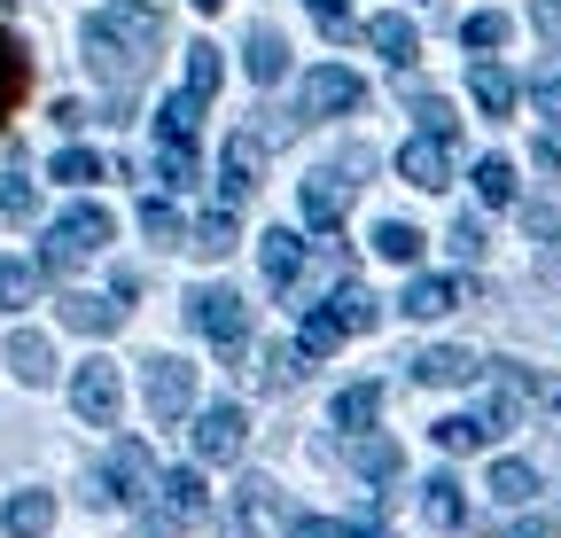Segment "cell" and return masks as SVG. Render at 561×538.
<instances>
[{
  "label": "cell",
  "mask_w": 561,
  "mask_h": 538,
  "mask_svg": "<svg viewBox=\"0 0 561 538\" xmlns=\"http://www.w3.org/2000/svg\"><path fill=\"white\" fill-rule=\"evenodd\" d=\"M157 55H164V16L149 9V0H110V9L87 16V62L110 87V110L133 102V87L157 71Z\"/></svg>",
  "instance_id": "1"
},
{
  "label": "cell",
  "mask_w": 561,
  "mask_h": 538,
  "mask_svg": "<svg viewBox=\"0 0 561 538\" xmlns=\"http://www.w3.org/2000/svg\"><path fill=\"white\" fill-rule=\"evenodd\" d=\"M164 492V477H157V460H149V445L140 437H117L110 445V460H102V507H149Z\"/></svg>",
  "instance_id": "2"
},
{
  "label": "cell",
  "mask_w": 561,
  "mask_h": 538,
  "mask_svg": "<svg viewBox=\"0 0 561 538\" xmlns=\"http://www.w3.org/2000/svg\"><path fill=\"white\" fill-rule=\"evenodd\" d=\"M187 328L210 335L219 359H242V352H250V305H242L234 289H219V282H203V289L187 297Z\"/></svg>",
  "instance_id": "3"
},
{
  "label": "cell",
  "mask_w": 561,
  "mask_h": 538,
  "mask_svg": "<svg viewBox=\"0 0 561 538\" xmlns=\"http://www.w3.org/2000/svg\"><path fill=\"white\" fill-rule=\"evenodd\" d=\"M102 242H110V211H102V204H79V211H62V219L47 227L39 265H47V274H70V265H87Z\"/></svg>",
  "instance_id": "4"
},
{
  "label": "cell",
  "mask_w": 561,
  "mask_h": 538,
  "mask_svg": "<svg viewBox=\"0 0 561 538\" xmlns=\"http://www.w3.org/2000/svg\"><path fill=\"white\" fill-rule=\"evenodd\" d=\"M359 102H367V87H359V71H343V62H320L297 87V117H351Z\"/></svg>",
  "instance_id": "5"
},
{
  "label": "cell",
  "mask_w": 561,
  "mask_h": 538,
  "mask_svg": "<svg viewBox=\"0 0 561 538\" xmlns=\"http://www.w3.org/2000/svg\"><path fill=\"white\" fill-rule=\"evenodd\" d=\"M70 407H79L94 430H117V414H125V382H117V367H110V359H87L79 375H70Z\"/></svg>",
  "instance_id": "6"
},
{
  "label": "cell",
  "mask_w": 561,
  "mask_h": 538,
  "mask_svg": "<svg viewBox=\"0 0 561 538\" xmlns=\"http://www.w3.org/2000/svg\"><path fill=\"white\" fill-rule=\"evenodd\" d=\"M149 414L172 430L195 414V367L187 359H149Z\"/></svg>",
  "instance_id": "7"
},
{
  "label": "cell",
  "mask_w": 561,
  "mask_h": 538,
  "mask_svg": "<svg viewBox=\"0 0 561 538\" xmlns=\"http://www.w3.org/2000/svg\"><path fill=\"white\" fill-rule=\"evenodd\" d=\"M242 445H250V414L234 407V398L203 407V422H195V453L203 460H242Z\"/></svg>",
  "instance_id": "8"
},
{
  "label": "cell",
  "mask_w": 561,
  "mask_h": 538,
  "mask_svg": "<svg viewBox=\"0 0 561 538\" xmlns=\"http://www.w3.org/2000/svg\"><path fill=\"white\" fill-rule=\"evenodd\" d=\"M405 375H413L421 390H460V382L483 375V359L460 352V344H430V352H413V359H405Z\"/></svg>",
  "instance_id": "9"
},
{
  "label": "cell",
  "mask_w": 561,
  "mask_h": 538,
  "mask_svg": "<svg viewBox=\"0 0 561 538\" xmlns=\"http://www.w3.org/2000/svg\"><path fill=\"white\" fill-rule=\"evenodd\" d=\"M343 204H351V180H343V172H312V180H297V211H305L312 234H335V227H343Z\"/></svg>",
  "instance_id": "10"
},
{
  "label": "cell",
  "mask_w": 561,
  "mask_h": 538,
  "mask_svg": "<svg viewBox=\"0 0 561 538\" xmlns=\"http://www.w3.org/2000/svg\"><path fill=\"white\" fill-rule=\"evenodd\" d=\"M257 172H265V149L250 141V133H234V141L219 149V204H250V195H257Z\"/></svg>",
  "instance_id": "11"
},
{
  "label": "cell",
  "mask_w": 561,
  "mask_h": 538,
  "mask_svg": "<svg viewBox=\"0 0 561 538\" xmlns=\"http://www.w3.org/2000/svg\"><path fill=\"white\" fill-rule=\"evenodd\" d=\"M398 180L405 187H445L453 180V141L445 133H413V141L398 149Z\"/></svg>",
  "instance_id": "12"
},
{
  "label": "cell",
  "mask_w": 561,
  "mask_h": 538,
  "mask_svg": "<svg viewBox=\"0 0 561 538\" xmlns=\"http://www.w3.org/2000/svg\"><path fill=\"white\" fill-rule=\"evenodd\" d=\"M273 492H280L273 477H242V484H234V515H227V538H257V530H265V523L280 515V500H273ZM280 523H289V515H280Z\"/></svg>",
  "instance_id": "13"
},
{
  "label": "cell",
  "mask_w": 561,
  "mask_h": 538,
  "mask_svg": "<svg viewBox=\"0 0 561 538\" xmlns=\"http://www.w3.org/2000/svg\"><path fill=\"white\" fill-rule=\"evenodd\" d=\"M398 305H405V320H445V312L468 305V282H453V274H413Z\"/></svg>",
  "instance_id": "14"
},
{
  "label": "cell",
  "mask_w": 561,
  "mask_h": 538,
  "mask_svg": "<svg viewBox=\"0 0 561 538\" xmlns=\"http://www.w3.org/2000/svg\"><path fill=\"white\" fill-rule=\"evenodd\" d=\"M257 265H265V282H273L280 297H289V289L305 282V265H312V257H305V242H297V227H273V234L257 242Z\"/></svg>",
  "instance_id": "15"
},
{
  "label": "cell",
  "mask_w": 561,
  "mask_h": 538,
  "mask_svg": "<svg viewBox=\"0 0 561 538\" xmlns=\"http://www.w3.org/2000/svg\"><path fill=\"white\" fill-rule=\"evenodd\" d=\"M234 242H242V219H234V204L203 211V219L187 227V250H195V257H234Z\"/></svg>",
  "instance_id": "16"
},
{
  "label": "cell",
  "mask_w": 561,
  "mask_h": 538,
  "mask_svg": "<svg viewBox=\"0 0 561 538\" xmlns=\"http://www.w3.org/2000/svg\"><path fill=\"white\" fill-rule=\"evenodd\" d=\"M9 375H16V382H47V375H55V344H47L39 328H16V335H9Z\"/></svg>",
  "instance_id": "17"
},
{
  "label": "cell",
  "mask_w": 561,
  "mask_h": 538,
  "mask_svg": "<svg viewBox=\"0 0 561 538\" xmlns=\"http://www.w3.org/2000/svg\"><path fill=\"white\" fill-rule=\"evenodd\" d=\"M468 94H476V110H483V117H507V110H515V79H507L491 55H476V71H468Z\"/></svg>",
  "instance_id": "18"
},
{
  "label": "cell",
  "mask_w": 561,
  "mask_h": 538,
  "mask_svg": "<svg viewBox=\"0 0 561 538\" xmlns=\"http://www.w3.org/2000/svg\"><path fill=\"white\" fill-rule=\"evenodd\" d=\"M24 87H32V62H24V47H16V32L0 24V125H9V110L24 102Z\"/></svg>",
  "instance_id": "19"
},
{
  "label": "cell",
  "mask_w": 561,
  "mask_h": 538,
  "mask_svg": "<svg viewBox=\"0 0 561 538\" xmlns=\"http://www.w3.org/2000/svg\"><path fill=\"white\" fill-rule=\"evenodd\" d=\"M398 94H405V110L421 117V133H445V141H453V125H460V117H453V102H445V94L413 87V71H398Z\"/></svg>",
  "instance_id": "20"
},
{
  "label": "cell",
  "mask_w": 561,
  "mask_h": 538,
  "mask_svg": "<svg viewBox=\"0 0 561 538\" xmlns=\"http://www.w3.org/2000/svg\"><path fill=\"white\" fill-rule=\"evenodd\" d=\"M421 515H430L437 530H460V523H468V500H460V477H430V484H421Z\"/></svg>",
  "instance_id": "21"
},
{
  "label": "cell",
  "mask_w": 561,
  "mask_h": 538,
  "mask_svg": "<svg viewBox=\"0 0 561 538\" xmlns=\"http://www.w3.org/2000/svg\"><path fill=\"white\" fill-rule=\"evenodd\" d=\"M242 71H250L257 87H280V71H289V47H280V32H250V47H242Z\"/></svg>",
  "instance_id": "22"
},
{
  "label": "cell",
  "mask_w": 561,
  "mask_h": 538,
  "mask_svg": "<svg viewBox=\"0 0 561 538\" xmlns=\"http://www.w3.org/2000/svg\"><path fill=\"white\" fill-rule=\"evenodd\" d=\"M125 320V305H110V297H62V328H79V335H110Z\"/></svg>",
  "instance_id": "23"
},
{
  "label": "cell",
  "mask_w": 561,
  "mask_h": 538,
  "mask_svg": "<svg viewBox=\"0 0 561 538\" xmlns=\"http://www.w3.org/2000/svg\"><path fill=\"white\" fill-rule=\"evenodd\" d=\"M343 335H351V328H343V312H335V305H312V312H305V328H297V344H305L312 359H328Z\"/></svg>",
  "instance_id": "24"
},
{
  "label": "cell",
  "mask_w": 561,
  "mask_h": 538,
  "mask_svg": "<svg viewBox=\"0 0 561 538\" xmlns=\"http://www.w3.org/2000/svg\"><path fill=\"white\" fill-rule=\"evenodd\" d=\"M39 274H47V265H32V257H0V305L24 312L39 297Z\"/></svg>",
  "instance_id": "25"
},
{
  "label": "cell",
  "mask_w": 561,
  "mask_h": 538,
  "mask_svg": "<svg viewBox=\"0 0 561 538\" xmlns=\"http://www.w3.org/2000/svg\"><path fill=\"white\" fill-rule=\"evenodd\" d=\"M210 507V492H203V477H195V468H172V477H164V515H180V523H195Z\"/></svg>",
  "instance_id": "26"
},
{
  "label": "cell",
  "mask_w": 561,
  "mask_h": 538,
  "mask_svg": "<svg viewBox=\"0 0 561 538\" xmlns=\"http://www.w3.org/2000/svg\"><path fill=\"white\" fill-rule=\"evenodd\" d=\"M483 492H491V500H500V507H530V492H538V477H530V468H523V460H500V468H491V477H483Z\"/></svg>",
  "instance_id": "27"
},
{
  "label": "cell",
  "mask_w": 561,
  "mask_h": 538,
  "mask_svg": "<svg viewBox=\"0 0 561 538\" xmlns=\"http://www.w3.org/2000/svg\"><path fill=\"white\" fill-rule=\"evenodd\" d=\"M328 305L343 312V328H351V335H367V328L382 320V305H375V289H367V282H343V289H335Z\"/></svg>",
  "instance_id": "28"
},
{
  "label": "cell",
  "mask_w": 561,
  "mask_h": 538,
  "mask_svg": "<svg viewBox=\"0 0 561 538\" xmlns=\"http://www.w3.org/2000/svg\"><path fill=\"white\" fill-rule=\"evenodd\" d=\"M39 530H55V500L47 492H16L9 500V538H39Z\"/></svg>",
  "instance_id": "29"
},
{
  "label": "cell",
  "mask_w": 561,
  "mask_h": 538,
  "mask_svg": "<svg viewBox=\"0 0 561 538\" xmlns=\"http://www.w3.org/2000/svg\"><path fill=\"white\" fill-rule=\"evenodd\" d=\"M382 414V390L375 382H351V390H335V430H367Z\"/></svg>",
  "instance_id": "30"
},
{
  "label": "cell",
  "mask_w": 561,
  "mask_h": 538,
  "mask_svg": "<svg viewBox=\"0 0 561 538\" xmlns=\"http://www.w3.org/2000/svg\"><path fill=\"white\" fill-rule=\"evenodd\" d=\"M195 117H203V94H172L164 110H157V141H195Z\"/></svg>",
  "instance_id": "31"
},
{
  "label": "cell",
  "mask_w": 561,
  "mask_h": 538,
  "mask_svg": "<svg viewBox=\"0 0 561 538\" xmlns=\"http://www.w3.org/2000/svg\"><path fill=\"white\" fill-rule=\"evenodd\" d=\"M468 180H476V195H483L491 211H507V204H515V164H507V157H483Z\"/></svg>",
  "instance_id": "32"
},
{
  "label": "cell",
  "mask_w": 561,
  "mask_h": 538,
  "mask_svg": "<svg viewBox=\"0 0 561 538\" xmlns=\"http://www.w3.org/2000/svg\"><path fill=\"white\" fill-rule=\"evenodd\" d=\"M367 47L390 55L398 71H405V62H413V24H405V16H375V24H367Z\"/></svg>",
  "instance_id": "33"
},
{
  "label": "cell",
  "mask_w": 561,
  "mask_h": 538,
  "mask_svg": "<svg viewBox=\"0 0 561 538\" xmlns=\"http://www.w3.org/2000/svg\"><path fill=\"white\" fill-rule=\"evenodd\" d=\"M437 453H476V445H491V430H483V414H445L437 430Z\"/></svg>",
  "instance_id": "34"
},
{
  "label": "cell",
  "mask_w": 561,
  "mask_h": 538,
  "mask_svg": "<svg viewBox=\"0 0 561 538\" xmlns=\"http://www.w3.org/2000/svg\"><path fill=\"white\" fill-rule=\"evenodd\" d=\"M219 79H227L219 47H210V39H195V47H187V94H203V102H210V94H219Z\"/></svg>",
  "instance_id": "35"
},
{
  "label": "cell",
  "mask_w": 561,
  "mask_h": 538,
  "mask_svg": "<svg viewBox=\"0 0 561 538\" xmlns=\"http://www.w3.org/2000/svg\"><path fill=\"white\" fill-rule=\"evenodd\" d=\"M507 32H515V24H507L500 9H476V16L460 24V39H468L476 55H500V47H507Z\"/></svg>",
  "instance_id": "36"
},
{
  "label": "cell",
  "mask_w": 561,
  "mask_h": 538,
  "mask_svg": "<svg viewBox=\"0 0 561 538\" xmlns=\"http://www.w3.org/2000/svg\"><path fill=\"white\" fill-rule=\"evenodd\" d=\"M305 375H312V352H305V344H273V352H265V382H273V390H289V382H305Z\"/></svg>",
  "instance_id": "37"
},
{
  "label": "cell",
  "mask_w": 561,
  "mask_h": 538,
  "mask_svg": "<svg viewBox=\"0 0 561 538\" xmlns=\"http://www.w3.org/2000/svg\"><path fill=\"white\" fill-rule=\"evenodd\" d=\"M47 180H62V187H94V180H102V157H94V149H62V157L47 164Z\"/></svg>",
  "instance_id": "38"
},
{
  "label": "cell",
  "mask_w": 561,
  "mask_h": 538,
  "mask_svg": "<svg viewBox=\"0 0 561 538\" xmlns=\"http://www.w3.org/2000/svg\"><path fill=\"white\" fill-rule=\"evenodd\" d=\"M140 227H149V242H187V219H180V204H164V195L140 204Z\"/></svg>",
  "instance_id": "39"
},
{
  "label": "cell",
  "mask_w": 561,
  "mask_h": 538,
  "mask_svg": "<svg viewBox=\"0 0 561 538\" xmlns=\"http://www.w3.org/2000/svg\"><path fill=\"white\" fill-rule=\"evenodd\" d=\"M398 468H405V453H398L390 437H367V445H359V477H367V484H390Z\"/></svg>",
  "instance_id": "40"
},
{
  "label": "cell",
  "mask_w": 561,
  "mask_h": 538,
  "mask_svg": "<svg viewBox=\"0 0 561 538\" xmlns=\"http://www.w3.org/2000/svg\"><path fill=\"white\" fill-rule=\"evenodd\" d=\"M375 250H382L390 265H413V257H421V234H413L405 219H382V227H375Z\"/></svg>",
  "instance_id": "41"
},
{
  "label": "cell",
  "mask_w": 561,
  "mask_h": 538,
  "mask_svg": "<svg viewBox=\"0 0 561 538\" xmlns=\"http://www.w3.org/2000/svg\"><path fill=\"white\" fill-rule=\"evenodd\" d=\"M157 180H164V187H187V180H195V149H187V141H157Z\"/></svg>",
  "instance_id": "42"
},
{
  "label": "cell",
  "mask_w": 561,
  "mask_h": 538,
  "mask_svg": "<svg viewBox=\"0 0 561 538\" xmlns=\"http://www.w3.org/2000/svg\"><path fill=\"white\" fill-rule=\"evenodd\" d=\"M280 538H359L351 523H328V515H289L280 523Z\"/></svg>",
  "instance_id": "43"
},
{
  "label": "cell",
  "mask_w": 561,
  "mask_h": 538,
  "mask_svg": "<svg viewBox=\"0 0 561 538\" xmlns=\"http://www.w3.org/2000/svg\"><path fill=\"white\" fill-rule=\"evenodd\" d=\"M305 9H312V24L328 39H351V0H305Z\"/></svg>",
  "instance_id": "44"
},
{
  "label": "cell",
  "mask_w": 561,
  "mask_h": 538,
  "mask_svg": "<svg viewBox=\"0 0 561 538\" xmlns=\"http://www.w3.org/2000/svg\"><path fill=\"white\" fill-rule=\"evenodd\" d=\"M32 211H39L32 180H0V219H32Z\"/></svg>",
  "instance_id": "45"
},
{
  "label": "cell",
  "mask_w": 561,
  "mask_h": 538,
  "mask_svg": "<svg viewBox=\"0 0 561 538\" xmlns=\"http://www.w3.org/2000/svg\"><path fill=\"white\" fill-rule=\"evenodd\" d=\"M523 227L530 242H561V204H523Z\"/></svg>",
  "instance_id": "46"
},
{
  "label": "cell",
  "mask_w": 561,
  "mask_h": 538,
  "mask_svg": "<svg viewBox=\"0 0 561 538\" xmlns=\"http://www.w3.org/2000/svg\"><path fill=\"white\" fill-rule=\"evenodd\" d=\"M453 250L460 257H483V219H453Z\"/></svg>",
  "instance_id": "47"
},
{
  "label": "cell",
  "mask_w": 561,
  "mask_h": 538,
  "mask_svg": "<svg viewBox=\"0 0 561 538\" xmlns=\"http://www.w3.org/2000/svg\"><path fill=\"white\" fill-rule=\"evenodd\" d=\"M507 538H561V515H523L507 523Z\"/></svg>",
  "instance_id": "48"
},
{
  "label": "cell",
  "mask_w": 561,
  "mask_h": 538,
  "mask_svg": "<svg viewBox=\"0 0 561 538\" xmlns=\"http://www.w3.org/2000/svg\"><path fill=\"white\" fill-rule=\"evenodd\" d=\"M538 110L561 117V71H538Z\"/></svg>",
  "instance_id": "49"
},
{
  "label": "cell",
  "mask_w": 561,
  "mask_h": 538,
  "mask_svg": "<svg viewBox=\"0 0 561 538\" xmlns=\"http://www.w3.org/2000/svg\"><path fill=\"white\" fill-rule=\"evenodd\" d=\"M538 164H546V172H561V125H546V133H538Z\"/></svg>",
  "instance_id": "50"
},
{
  "label": "cell",
  "mask_w": 561,
  "mask_h": 538,
  "mask_svg": "<svg viewBox=\"0 0 561 538\" xmlns=\"http://www.w3.org/2000/svg\"><path fill=\"white\" fill-rule=\"evenodd\" d=\"M530 24H538L546 39H561V0H538V9H530Z\"/></svg>",
  "instance_id": "51"
},
{
  "label": "cell",
  "mask_w": 561,
  "mask_h": 538,
  "mask_svg": "<svg viewBox=\"0 0 561 538\" xmlns=\"http://www.w3.org/2000/svg\"><path fill=\"white\" fill-rule=\"evenodd\" d=\"M195 9H203V16H219V9H227V0H195Z\"/></svg>",
  "instance_id": "52"
},
{
  "label": "cell",
  "mask_w": 561,
  "mask_h": 538,
  "mask_svg": "<svg viewBox=\"0 0 561 538\" xmlns=\"http://www.w3.org/2000/svg\"><path fill=\"white\" fill-rule=\"evenodd\" d=\"M553 414H561V398H553Z\"/></svg>",
  "instance_id": "53"
},
{
  "label": "cell",
  "mask_w": 561,
  "mask_h": 538,
  "mask_svg": "<svg viewBox=\"0 0 561 538\" xmlns=\"http://www.w3.org/2000/svg\"><path fill=\"white\" fill-rule=\"evenodd\" d=\"M367 538H375V530H367Z\"/></svg>",
  "instance_id": "54"
}]
</instances>
